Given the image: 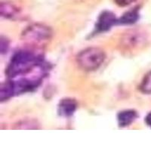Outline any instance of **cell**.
Instances as JSON below:
<instances>
[{
  "mask_svg": "<svg viewBox=\"0 0 151 151\" xmlns=\"http://www.w3.org/2000/svg\"><path fill=\"white\" fill-rule=\"evenodd\" d=\"M0 12L2 17L5 18H13L14 17L17 15L19 11L14 5H12L8 2H2L0 6Z\"/></svg>",
  "mask_w": 151,
  "mask_h": 151,
  "instance_id": "obj_8",
  "label": "cell"
},
{
  "mask_svg": "<svg viewBox=\"0 0 151 151\" xmlns=\"http://www.w3.org/2000/svg\"><path fill=\"white\" fill-rule=\"evenodd\" d=\"M0 47H1V53L3 54L6 53L9 49V42L6 37L1 36V42H0Z\"/></svg>",
  "mask_w": 151,
  "mask_h": 151,
  "instance_id": "obj_10",
  "label": "cell"
},
{
  "mask_svg": "<svg viewBox=\"0 0 151 151\" xmlns=\"http://www.w3.org/2000/svg\"><path fill=\"white\" fill-rule=\"evenodd\" d=\"M145 122L149 127L151 128V112H150L145 117Z\"/></svg>",
  "mask_w": 151,
  "mask_h": 151,
  "instance_id": "obj_12",
  "label": "cell"
},
{
  "mask_svg": "<svg viewBox=\"0 0 151 151\" xmlns=\"http://www.w3.org/2000/svg\"><path fill=\"white\" fill-rule=\"evenodd\" d=\"M139 17V11H138V9L135 8L134 9L128 11L125 14H122V17L118 19V24H123V25L133 24L138 21Z\"/></svg>",
  "mask_w": 151,
  "mask_h": 151,
  "instance_id": "obj_7",
  "label": "cell"
},
{
  "mask_svg": "<svg viewBox=\"0 0 151 151\" xmlns=\"http://www.w3.org/2000/svg\"><path fill=\"white\" fill-rule=\"evenodd\" d=\"M139 89L144 94L151 93V70L144 76L142 82L140 84Z\"/></svg>",
  "mask_w": 151,
  "mask_h": 151,
  "instance_id": "obj_9",
  "label": "cell"
},
{
  "mask_svg": "<svg viewBox=\"0 0 151 151\" xmlns=\"http://www.w3.org/2000/svg\"><path fill=\"white\" fill-rule=\"evenodd\" d=\"M105 58L106 55L101 48L91 47L83 50L78 54L76 62L83 70L93 71L102 65Z\"/></svg>",
  "mask_w": 151,
  "mask_h": 151,
  "instance_id": "obj_2",
  "label": "cell"
},
{
  "mask_svg": "<svg viewBox=\"0 0 151 151\" xmlns=\"http://www.w3.org/2000/svg\"><path fill=\"white\" fill-rule=\"evenodd\" d=\"M134 1L135 0H114V2H116V5H118L119 6H122V7L129 5Z\"/></svg>",
  "mask_w": 151,
  "mask_h": 151,
  "instance_id": "obj_11",
  "label": "cell"
},
{
  "mask_svg": "<svg viewBox=\"0 0 151 151\" xmlns=\"http://www.w3.org/2000/svg\"><path fill=\"white\" fill-rule=\"evenodd\" d=\"M21 36L23 41L31 46H42L51 40L52 30L44 24H34L24 29Z\"/></svg>",
  "mask_w": 151,
  "mask_h": 151,
  "instance_id": "obj_3",
  "label": "cell"
},
{
  "mask_svg": "<svg viewBox=\"0 0 151 151\" xmlns=\"http://www.w3.org/2000/svg\"><path fill=\"white\" fill-rule=\"evenodd\" d=\"M117 24L118 19L116 18L115 14L109 11H104L98 17L93 33L99 34L107 32Z\"/></svg>",
  "mask_w": 151,
  "mask_h": 151,
  "instance_id": "obj_4",
  "label": "cell"
},
{
  "mask_svg": "<svg viewBox=\"0 0 151 151\" xmlns=\"http://www.w3.org/2000/svg\"><path fill=\"white\" fill-rule=\"evenodd\" d=\"M137 113L134 110H125L120 111L117 115V121L120 127H127L132 125L137 118Z\"/></svg>",
  "mask_w": 151,
  "mask_h": 151,
  "instance_id": "obj_6",
  "label": "cell"
},
{
  "mask_svg": "<svg viewBox=\"0 0 151 151\" xmlns=\"http://www.w3.org/2000/svg\"><path fill=\"white\" fill-rule=\"evenodd\" d=\"M78 104L76 101L73 98L62 99L58 104L59 115L63 117L72 116L77 109Z\"/></svg>",
  "mask_w": 151,
  "mask_h": 151,
  "instance_id": "obj_5",
  "label": "cell"
},
{
  "mask_svg": "<svg viewBox=\"0 0 151 151\" xmlns=\"http://www.w3.org/2000/svg\"><path fill=\"white\" fill-rule=\"evenodd\" d=\"M42 64L44 61L40 55L30 50H21L12 57L5 73L9 79H13L33 72Z\"/></svg>",
  "mask_w": 151,
  "mask_h": 151,
  "instance_id": "obj_1",
  "label": "cell"
}]
</instances>
